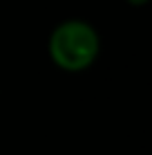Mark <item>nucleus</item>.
<instances>
[{
    "instance_id": "obj_1",
    "label": "nucleus",
    "mask_w": 152,
    "mask_h": 155,
    "mask_svg": "<svg viewBox=\"0 0 152 155\" xmlns=\"http://www.w3.org/2000/svg\"><path fill=\"white\" fill-rule=\"evenodd\" d=\"M103 50L101 31L83 18H67L47 38L49 61L65 74H81L98 61Z\"/></svg>"
},
{
    "instance_id": "obj_2",
    "label": "nucleus",
    "mask_w": 152,
    "mask_h": 155,
    "mask_svg": "<svg viewBox=\"0 0 152 155\" xmlns=\"http://www.w3.org/2000/svg\"><path fill=\"white\" fill-rule=\"evenodd\" d=\"M125 2L130 5V7H145V5H150V0H125Z\"/></svg>"
}]
</instances>
